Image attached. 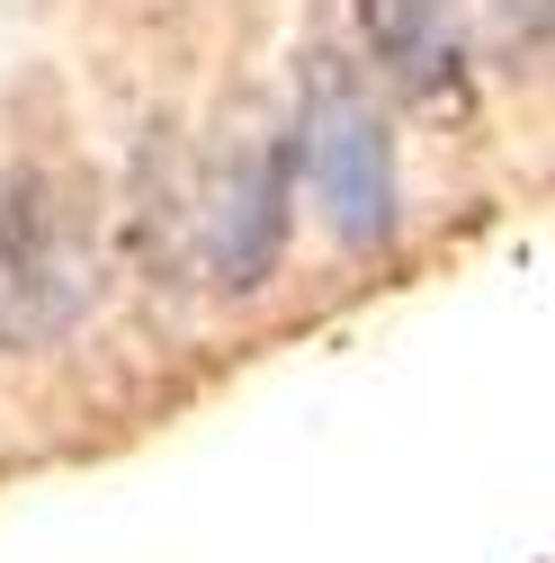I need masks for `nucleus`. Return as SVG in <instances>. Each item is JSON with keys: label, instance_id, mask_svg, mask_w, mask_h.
Returning <instances> with one entry per match:
<instances>
[{"label": "nucleus", "instance_id": "1", "mask_svg": "<svg viewBox=\"0 0 555 563\" xmlns=\"http://www.w3.org/2000/svg\"><path fill=\"white\" fill-rule=\"evenodd\" d=\"M90 313V233L63 170H19L0 188V340L45 349Z\"/></svg>", "mask_w": 555, "mask_h": 563}, {"label": "nucleus", "instance_id": "2", "mask_svg": "<svg viewBox=\"0 0 555 563\" xmlns=\"http://www.w3.org/2000/svg\"><path fill=\"white\" fill-rule=\"evenodd\" d=\"M305 170L331 233L368 251L394 233V144H385V117L377 99L350 81V63L314 54V81H305Z\"/></svg>", "mask_w": 555, "mask_h": 563}, {"label": "nucleus", "instance_id": "3", "mask_svg": "<svg viewBox=\"0 0 555 563\" xmlns=\"http://www.w3.org/2000/svg\"><path fill=\"white\" fill-rule=\"evenodd\" d=\"M287 224H296V144L287 134H260V144L225 170L216 233H206V277H216L225 296L269 287L278 251H287Z\"/></svg>", "mask_w": 555, "mask_h": 563}, {"label": "nucleus", "instance_id": "4", "mask_svg": "<svg viewBox=\"0 0 555 563\" xmlns=\"http://www.w3.org/2000/svg\"><path fill=\"white\" fill-rule=\"evenodd\" d=\"M359 19H368V45L403 99H422V108L466 99V36L448 19V0H359Z\"/></svg>", "mask_w": 555, "mask_h": 563}]
</instances>
